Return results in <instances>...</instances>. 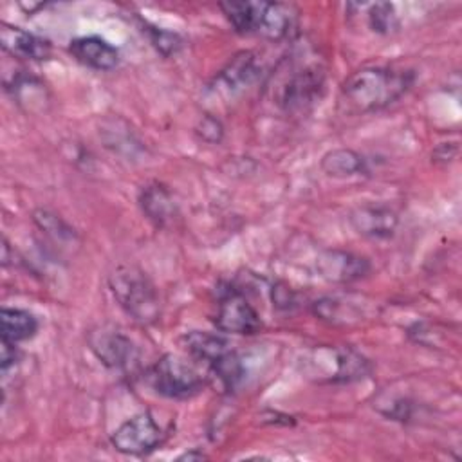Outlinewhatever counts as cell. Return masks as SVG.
<instances>
[{
  "mask_svg": "<svg viewBox=\"0 0 462 462\" xmlns=\"http://www.w3.org/2000/svg\"><path fill=\"white\" fill-rule=\"evenodd\" d=\"M88 345L108 368L125 370L137 361V348L128 336L114 327H97L88 332Z\"/></svg>",
  "mask_w": 462,
  "mask_h": 462,
  "instance_id": "6",
  "label": "cell"
},
{
  "mask_svg": "<svg viewBox=\"0 0 462 462\" xmlns=\"http://www.w3.org/2000/svg\"><path fill=\"white\" fill-rule=\"evenodd\" d=\"M108 287L117 305L141 325H152L161 316V300L152 280L135 265H119L108 276Z\"/></svg>",
  "mask_w": 462,
  "mask_h": 462,
  "instance_id": "2",
  "label": "cell"
},
{
  "mask_svg": "<svg viewBox=\"0 0 462 462\" xmlns=\"http://www.w3.org/2000/svg\"><path fill=\"white\" fill-rule=\"evenodd\" d=\"M20 359V352L16 348V343H9L2 339V350H0V366H2V374L5 375L9 372L11 366H14Z\"/></svg>",
  "mask_w": 462,
  "mask_h": 462,
  "instance_id": "23",
  "label": "cell"
},
{
  "mask_svg": "<svg viewBox=\"0 0 462 462\" xmlns=\"http://www.w3.org/2000/svg\"><path fill=\"white\" fill-rule=\"evenodd\" d=\"M146 379L159 395L168 399H188L199 393L206 384L204 375L191 363L175 354L162 356L148 370Z\"/></svg>",
  "mask_w": 462,
  "mask_h": 462,
  "instance_id": "3",
  "label": "cell"
},
{
  "mask_svg": "<svg viewBox=\"0 0 462 462\" xmlns=\"http://www.w3.org/2000/svg\"><path fill=\"white\" fill-rule=\"evenodd\" d=\"M316 269L321 278L334 283H348L363 278L370 271L366 258L341 249H327L316 258Z\"/></svg>",
  "mask_w": 462,
  "mask_h": 462,
  "instance_id": "9",
  "label": "cell"
},
{
  "mask_svg": "<svg viewBox=\"0 0 462 462\" xmlns=\"http://www.w3.org/2000/svg\"><path fill=\"white\" fill-rule=\"evenodd\" d=\"M182 341L186 345V350L193 357L206 361L208 365H213L215 361L224 357L227 352H231L227 339L215 332L193 330V332H188Z\"/></svg>",
  "mask_w": 462,
  "mask_h": 462,
  "instance_id": "15",
  "label": "cell"
},
{
  "mask_svg": "<svg viewBox=\"0 0 462 462\" xmlns=\"http://www.w3.org/2000/svg\"><path fill=\"white\" fill-rule=\"evenodd\" d=\"M69 52L81 65L94 70H112L119 63V51L99 36L74 38L69 45Z\"/></svg>",
  "mask_w": 462,
  "mask_h": 462,
  "instance_id": "11",
  "label": "cell"
},
{
  "mask_svg": "<svg viewBox=\"0 0 462 462\" xmlns=\"http://www.w3.org/2000/svg\"><path fill=\"white\" fill-rule=\"evenodd\" d=\"M32 220L36 224V227L54 244L60 247H67L78 242V235L76 231L54 211L45 209V208H38L32 213Z\"/></svg>",
  "mask_w": 462,
  "mask_h": 462,
  "instance_id": "17",
  "label": "cell"
},
{
  "mask_svg": "<svg viewBox=\"0 0 462 462\" xmlns=\"http://www.w3.org/2000/svg\"><path fill=\"white\" fill-rule=\"evenodd\" d=\"M411 83V70L390 67H363L352 72L343 81L341 97L352 112H377L404 96Z\"/></svg>",
  "mask_w": 462,
  "mask_h": 462,
  "instance_id": "1",
  "label": "cell"
},
{
  "mask_svg": "<svg viewBox=\"0 0 462 462\" xmlns=\"http://www.w3.org/2000/svg\"><path fill=\"white\" fill-rule=\"evenodd\" d=\"M139 204L146 218L152 220L157 227H166L179 217V206L173 199V193L159 182L146 184L141 189Z\"/></svg>",
  "mask_w": 462,
  "mask_h": 462,
  "instance_id": "13",
  "label": "cell"
},
{
  "mask_svg": "<svg viewBox=\"0 0 462 462\" xmlns=\"http://www.w3.org/2000/svg\"><path fill=\"white\" fill-rule=\"evenodd\" d=\"M256 74H258V67H256L253 52H240L220 72L218 81L227 90L235 92V90H240L245 85H249L256 78Z\"/></svg>",
  "mask_w": 462,
  "mask_h": 462,
  "instance_id": "18",
  "label": "cell"
},
{
  "mask_svg": "<svg viewBox=\"0 0 462 462\" xmlns=\"http://www.w3.org/2000/svg\"><path fill=\"white\" fill-rule=\"evenodd\" d=\"M321 170L334 179L366 173V159L350 148H334L321 157Z\"/></svg>",
  "mask_w": 462,
  "mask_h": 462,
  "instance_id": "14",
  "label": "cell"
},
{
  "mask_svg": "<svg viewBox=\"0 0 462 462\" xmlns=\"http://www.w3.org/2000/svg\"><path fill=\"white\" fill-rule=\"evenodd\" d=\"M296 25V11L282 2H254L253 34L278 42L287 38Z\"/></svg>",
  "mask_w": 462,
  "mask_h": 462,
  "instance_id": "8",
  "label": "cell"
},
{
  "mask_svg": "<svg viewBox=\"0 0 462 462\" xmlns=\"http://www.w3.org/2000/svg\"><path fill=\"white\" fill-rule=\"evenodd\" d=\"M220 9L224 11L226 18L236 32L253 34L254 2H222Z\"/></svg>",
  "mask_w": 462,
  "mask_h": 462,
  "instance_id": "19",
  "label": "cell"
},
{
  "mask_svg": "<svg viewBox=\"0 0 462 462\" xmlns=\"http://www.w3.org/2000/svg\"><path fill=\"white\" fill-rule=\"evenodd\" d=\"M2 339L9 343H20L31 339L38 330V319L34 314L16 307H4L0 312Z\"/></svg>",
  "mask_w": 462,
  "mask_h": 462,
  "instance_id": "16",
  "label": "cell"
},
{
  "mask_svg": "<svg viewBox=\"0 0 462 462\" xmlns=\"http://www.w3.org/2000/svg\"><path fill=\"white\" fill-rule=\"evenodd\" d=\"M213 323L220 332L240 336H251L262 328V321L254 307L235 289H227L220 294Z\"/></svg>",
  "mask_w": 462,
  "mask_h": 462,
  "instance_id": "5",
  "label": "cell"
},
{
  "mask_svg": "<svg viewBox=\"0 0 462 462\" xmlns=\"http://www.w3.org/2000/svg\"><path fill=\"white\" fill-rule=\"evenodd\" d=\"M164 439L162 428L148 411L137 413L119 424L110 435L112 446L125 455H144L153 451Z\"/></svg>",
  "mask_w": 462,
  "mask_h": 462,
  "instance_id": "4",
  "label": "cell"
},
{
  "mask_svg": "<svg viewBox=\"0 0 462 462\" xmlns=\"http://www.w3.org/2000/svg\"><path fill=\"white\" fill-rule=\"evenodd\" d=\"M209 368L226 390L235 388L236 383L242 379V363L233 350L227 352L218 361H215L213 365H209Z\"/></svg>",
  "mask_w": 462,
  "mask_h": 462,
  "instance_id": "21",
  "label": "cell"
},
{
  "mask_svg": "<svg viewBox=\"0 0 462 462\" xmlns=\"http://www.w3.org/2000/svg\"><path fill=\"white\" fill-rule=\"evenodd\" d=\"M366 20L368 25L374 32H381V34H388L390 31H393L399 22H397V14L393 11L392 4L386 2H375V4H366Z\"/></svg>",
  "mask_w": 462,
  "mask_h": 462,
  "instance_id": "20",
  "label": "cell"
},
{
  "mask_svg": "<svg viewBox=\"0 0 462 462\" xmlns=\"http://www.w3.org/2000/svg\"><path fill=\"white\" fill-rule=\"evenodd\" d=\"M325 74L319 67H305L294 72L280 88L278 103L285 112H305L321 96Z\"/></svg>",
  "mask_w": 462,
  "mask_h": 462,
  "instance_id": "7",
  "label": "cell"
},
{
  "mask_svg": "<svg viewBox=\"0 0 462 462\" xmlns=\"http://www.w3.org/2000/svg\"><path fill=\"white\" fill-rule=\"evenodd\" d=\"M352 227L368 238H390L399 224L397 213L383 204H365L350 213Z\"/></svg>",
  "mask_w": 462,
  "mask_h": 462,
  "instance_id": "10",
  "label": "cell"
},
{
  "mask_svg": "<svg viewBox=\"0 0 462 462\" xmlns=\"http://www.w3.org/2000/svg\"><path fill=\"white\" fill-rule=\"evenodd\" d=\"M0 43L13 58L40 61L51 56V43L47 40L14 25H0Z\"/></svg>",
  "mask_w": 462,
  "mask_h": 462,
  "instance_id": "12",
  "label": "cell"
},
{
  "mask_svg": "<svg viewBox=\"0 0 462 462\" xmlns=\"http://www.w3.org/2000/svg\"><path fill=\"white\" fill-rule=\"evenodd\" d=\"M148 34H150L152 43L164 56L177 52L180 49V45H182V40H180V36L177 32H170V31H162V29H157V27H152V29H148Z\"/></svg>",
  "mask_w": 462,
  "mask_h": 462,
  "instance_id": "22",
  "label": "cell"
}]
</instances>
